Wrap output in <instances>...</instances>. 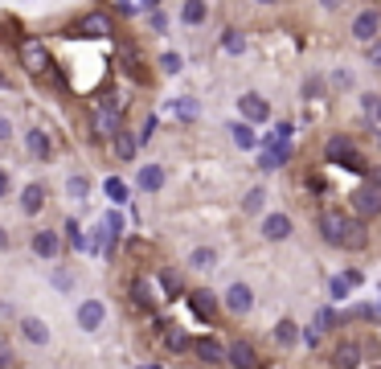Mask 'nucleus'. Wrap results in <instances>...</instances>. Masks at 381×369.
<instances>
[{
	"instance_id": "393cba45",
	"label": "nucleus",
	"mask_w": 381,
	"mask_h": 369,
	"mask_svg": "<svg viewBox=\"0 0 381 369\" xmlns=\"http://www.w3.org/2000/svg\"><path fill=\"white\" fill-rule=\"evenodd\" d=\"M132 303H135V308H144V312H152V308H156V296H152L148 279H135V284H132Z\"/></svg>"
},
{
	"instance_id": "f704fd0d",
	"label": "nucleus",
	"mask_w": 381,
	"mask_h": 369,
	"mask_svg": "<svg viewBox=\"0 0 381 369\" xmlns=\"http://www.w3.org/2000/svg\"><path fill=\"white\" fill-rule=\"evenodd\" d=\"M107 197H111V202H127V184L119 181V177H107Z\"/></svg>"
},
{
	"instance_id": "bf43d9fd",
	"label": "nucleus",
	"mask_w": 381,
	"mask_h": 369,
	"mask_svg": "<svg viewBox=\"0 0 381 369\" xmlns=\"http://www.w3.org/2000/svg\"><path fill=\"white\" fill-rule=\"evenodd\" d=\"M140 369H160V365H140Z\"/></svg>"
},
{
	"instance_id": "39448f33",
	"label": "nucleus",
	"mask_w": 381,
	"mask_h": 369,
	"mask_svg": "<svg viewBox=\"0 0 381 369\" xmlns=\"http://www.w3.org/2000/svg\"><path fill=\"white\" fill-rule=\"evenodd\" d=\"M119 111H123V99L103 103L99 111H95V135L99 140H115L119 135Z\"/></svg>"
},
{
	"instance_id": "f03ea898",
	"label": "nucleus",
	"mask_w": 381,
	"mask_h": 369,
	"mask_svg": "<svg viewBox=\"0 0 381 369\" xmlns=\"http://www.w3.org/2000/svg\"><path fill=\"white\" fill-rule=\"evenodd\" d=\"M17 58H21V66L29 70L33 78L53 62L50 53H46V41H37V37H21V41H17Z\"/></svg>"
},
{
	"instance_id": "0eeeda50",
	"label": "nucleus",
	"mask_w": 381,
	"mask_h": 369,
	"mask_svg": "<svg viewBox=\"0 0 381 369\" xmlns=\"http://www.w3.org/2000/svg\"><path fill=\"white\" fill-rule=\"evenodd\" d=\"M221 303H226L230 316H246L250 308H254V291H250L246 284H230L226 287V296H221Z\"/></svg>"
},
{
	"instance_id": "ea45409f",
	"label": "nucleus",
	"mask_w": 381,
	"mask_h": 369,
	"mask_svg": "<svg viewBox=\"0 0 381 369\" xmlns=\"http://www.w3.org/2000/svg\"><path fill=\"white\" fill-rule=\"evenodd\" d=\"M160 284H165L168 296H181V275L177 271H160Z\"/></svg>"
},
{
	"instance_id": "423d86ee",
	"label": "nucleus",
	"mask_w": 381,
	"mask_h": 369,
	"mask_svg": "<svg viewBox=\"0 0 381 369\" xmlns=\"http://www.w3.org/2000/svg\"><path fill=\"white\" fill-rule=\"evenodd\" d=\"M381 33V13L377 9H361L357 17H353V37L361 41V46H373Z\"/></svg>"
},
{
	"instance_id": "bb28decb",
	"label": "nucleus",
	"mask_w": 381,
	"mask_h": 369,
	"mask_svg": "<svg viewBox=\"0 0 381 369\" xmlns=\"http://www.w3.org/2000/svg\"><path fill=\"white\" fill-rule=\"evenodd\" d=\"M135 148H140V135H135V132H119L115 135V156H119V160H132Z\"/></svg>"
},
{
	"instance_id": "9d476101",
	"label": "nucleus",
	"mask_w": 381,
	"mask_h": 369,
	"mask_svg": "<svg viewBox=\"0 0 381 369\" xmlns=\"http://www.w3.org/2000/svg\"><path fill=\"white\" fill-rule=\"evenodd\" d=\"M103 320H107V308H103V300H83V303H78V328H83V333H95V328H103Z\"/></svg>"
},
{
	"instance_id": "a18cd8bd",
	"label": "nucleus",
	"mask_w": 381,
	"mask_h": 369,
	"mask_svg": "<svg viewBox=\"0 0 381 369\" xmlns=\"http://www.w3.org/2000/svg\"><path fill=\"white\" fill-rule=\"evenodd\" d=\"M135 135H140V144H148L152 135H156V115H148V119H144V128H140Z\"/></svg>"
},
{
	"instance_id": "aec40b11",
	"label": "nucleus",
	"mask_w": 381,
	"mask_h": 369,
	"mask_svg": "<svg viewBox=\"0 0 381 369\" xmlns=\"http://www.w3.org/2000/svg\"><path fill=\"white\" fill-rule=\"evenodd\" d=\"M21 209L33 218V214H41L46 209V189L41 184H25V193H21Z\"/></svg>"
},
{
	"instance_id": "13d9d810",
	"label": "nucleus",
	"mask_w": 381,
	"mask_h": 369,
	"mask_svg": "<svg viewBox=\"0 0 381 369\" xmlns=\"http://www.w3.org/2000/svg\"><path fill=\"white\" fill-rule=\"evenodd\" d=\"M4 242H9V238H4V230H0V246H4Z\"/></svg>"
},
{
	"instance_id": "a211bd4d",
	"label": "nucleus",
	"mask_w": 381,
	"mask_h": 369,
	"mask_svg": "<svg viewBox=\"0 0 381 369\" xmlns=\"http://www.w3.org/2000/svg\"><path fill=\"white\" fill-rule=\"evenodd\" d=\"M58 251H62V238L53 234V230H37V234H33V254H41V259H53Z\"/></svg>"
},
{
	"instance_id": "58836bf2",
	"label": "nucleus",
	"mask_w": 381,
	"mask_h": 369,
	"mask_svg": "<svg viewBox=\"0 0 381 369\" xmlns=\"http://www.w3.org/2000/svg\"><path fill=\"white\" fill-rule=\"evenodd\" d=\"M160 70H165V74H181L184 58H181V53H165V58H160Z\"/></svg>"
},
{
	"instance_id": "3c124183",
	"label": "nucleus",
	"mask_w": 381,
	"mask_h": 369,
	"mask_svg": "<svg viewBox=\"0 0 381 369\" xmlns=\"http://www.w3.org/2000/svg\"><path fill=\"white\" fill-rule=\"evenodd\" d=\"M9 135H13V119H4V115H0V144H4Z\"/></svg>"
},
{
	"instance_id": "6e6552de",
	"label": "nucleus",
	"mask_w": 381,
	"mask_h": 369,
	"mask_svg": "<svg viewBox=\"0 0 381 369\" xmlns=\"http://www.w3.org/2000/svg\"><path fill=\"white\" fill-rule=\"evenodd\" d=\"M353 209L361 214V218H369V214H381V184H361L357 193H353Z\"/></svg>"
},
{
	"instance_id": "b1692460",
	"label": "nucleus",
	"mask_w": 381,
	"mask_h": 369,
	"mask_svg": "<svg viewBox=\"0 0 381 369\" xmlns=\"http://www.w3.org/2000/svg\"><path fill=\"white\" fill-rule=\"evenodd\" d=\"M165 345L172 353H184V349H193V341H189V333H184L181 324H165Z\"/></svg>"
},
{
	"instance_id": "603ef678",
	"label": "nucleus",
	"mask_w": 381,
	"mask_h": 369,
	"mask_svg": "<svg viewBox=\"0 0 381 369\" xmlns=\"http://www.w3.org/2000/svg\"><path fill=\"white\" fill-rule=\"evenodd\" d=\"M4 365H13V349H9V345L0 341V369H4Z\"/></svg>"
},
{
	"instance_id": "7ed1b4c3",
	"label": "nucleus",
	"mask_w": 381,
	"mask_h": 369,
	"mask_svg": "<svg viewBox=\"0 0 381 369\" xmlns=\"http://www.w3.org/2000/svg\"><path fill=\"white\" fill-rule=\"evenodd\" d=\"M348 230H353V222H348L340 209H324V214H320V234H324V242H332V246H345Z\"/></svg>"
},
{
	"instance_id": "a19ab883",
	"label": "nucleus",
	"mask_w": 381,
	"mask_h": 369,
	"mask_svg": "<svg viewBox=\"0 0 381 369\" xmlns=\"http://www.w3.org/2000/svg\"><path fill=\"white\" fill-rule=\"evenodd\" d=\"M315 328H320V333H332V328H336V312H332V308H324V312L315 316Z\"/></svg>"
},
{
	"instance_id": "79ce46f5",
	"label": "nucleus",
	"mask_w": 381,
	"mask_h": 369,
	"mask_svg": "<svg viewBox=\"0 0 381 369\" xmlns=\"http://www.w3.org/2000/svg\"><path fill=\"white\" fill-rule=\"evenodd\" d=\"M172 111H177L181 119H193V115H197V103H193V99H177V103H172Z\"/></svg>"
},
{
	"instance_id": "a878e982",
	"label": "nucleus",
	"mask_w": 381,
	"mask_h": 369,
	"mask_svg": "<svg viewBox=\"0 0 381 369\" xmlns=\"http://www.w3.org/2000/svg\"><path fill=\"white\" fill-rule=\"evenodd\" d=\"M37 86H41V90H53V95H58V90H62V66H58V62H50V66L37 74Z\"/></svg>"
},
{
	"instance_id": "e433bc0d",
	"label": "nucleus",
	"mask_w": 381,
	"mask_h": 369,
	"mask_svg": "<svg viewBox=\"0 0 381 369\" xmlns=\"http://www.w3.org/2000/svg\"><path fill=\"white\" fill-rule=\"evenodd\" d=\"M123 66H127V74H132V78H144V66H140V58H135L132 46H123Z\"/></svg>"
},
{
	"instance_id": "6ab92c4d",
	"label": "nucleus",
	"mask_w": 381,
	"mask_h": 369,
	"mask_svg": "<svg viewBox=\"0 0 381 369\" xmlns=\"http://www.w3.org/2000/svg\"><path fill=\"white\" fill-rule=\"evenodd\" d=\"M119 234H123V218L119 214H107L103 218V238H99V251H111L119 242Z\"/></svg>"
},
{
	"instance_id": "ddd939ff",
	"label": "nucleus",
	"mask_w": 381,
	"mask_h": 369,
	"mask_svg": "<svg viewBox=\"0 0 381 369\" xmlns=\"http://www.w3.org/2000/svg\"><path fill=\"white\" fill-rule=\"evenodd\" d=\"M226 361H230L234 369H254V365H259V357H254V345H250V341H234L230 349H226Z\"/></svg>"
},
{
	"instance_id": "e2e57ef3",
	"label": "nucleus",
	"mask_w": 381,
	"mask_h": 369,
	"mask_svg": "<svg viewBox=\"0 0 381 369\" xmlns=\"http://www.w3.org/2000/svg\"><path fill=\"white\" fill-rule=\"evenodd\" d=\"M377 369H381V365H377Z\"/></svg>"
},
{
	"instance_id": "680f3d73",
	"label": "nucleus",
	"mask_w": 381,
	"mask_h": 369,
	"mask_svg": "<svg viewBox=\"0 0 381 369\" xmlns=\"http://www.w3.org/2000/svg\"><path fill=\"white\" fill-rule=\"evenodd\" d=\"M377 140H381V135H377Z\"/></svg>"
},
{
	"instance_id": "20e7f679",
	"label": "nucleus",
	"mask_w": 381,
	"mask_h": 369,
	"mask_svg": "<svg viewBox=\"0 0 381 369\" xmlns=\"http://www.w3.org/2000/svg\"><path fill=\"white\" fill-rule=\"evenodd\" d=\"M74 33L86 37V41H107V37L115 33V25H111V17H107V13H86V17L74 25Z\"/></svg>"
},
{
	"instance_id": "864d4df0",
	"label": "nucleus",
	"mask_w": 381,
	"mask_h": 369,
	"mask_svg": "<svg viewBox=\"0 0 381 369\" xmlns=\"http://www.w3.org/2000/svg\"><path fill=\"white\" fill-rule=\"evenodd\" d=\"M4 197H9V177L0 172V202H4Z\"/></svg>"
},
{
	"instance_id": "4be33fe9",
	"label": "nucleus",
	"mask_w": 381,
	"mask_h": 369,
	"mask_svg": "<svg viewBox=\"0 0 381 369\" xmlns=\"http://www.w3.org/2000/svg\"><path fill=\"white\" fill-rule=\"evenodd\" d=\"M205 17H209V0H184V9H181L184 25H205Z\"/></svg>"
},
{
	"instance_id": "4c0bfd02",
	"label": "nucleus",
	"mask_w": 381,
	"mask_h": 369,
	"mask_svg": "<svg viewBox=\"0 0 381 369\" xmlns=\"http://www.w3.org/2000/svg\"><path fill=\"white\" fill-rule=\"evenodd\" d=\"M66 242L74 246V251H83V246H86V238H83V226H78V222H66Z\"/></svg>"
},
{
	"instance_id": "5701e85b",
	"label": "nucleus",
	"mask_w": 381,
	"mask_h": 369,
	"mask_svg": "<svg viewBox=\"0 0 381 369\" xmlns=\"http://www.w3.org/2000/svg\"><path fill=\"white\" fill-rule=\"evenodd\" d=\"M230 140H234V144H238L242 152L259 144V135H254V128H250L246 119H238V123H230Z\"/></svg>"
},
{
	"instance_id": "9b49d317",
	"label": "nucleus",
	"mask_w": 381,
	"mask_h": 369,
	"mask_svg": "<svg viewBox=\"0 0 381 369\" xmlns=\"http://www.w3.org/2000/svg\"><path fill=\"white\" fill-rule=\"evenodd\" d=\"M296 156V148H291V140H279V144H271V148L259 156V168H266V172H275V168H283L287 160Z\"/></svg>"
},
{
	"instance_id": "4468645a",
	"label": "nucleus",
	"mask_w": 381,
	"mask_h": 369,
	"mask_svg": "<svg viewBox=\"0 0 381 369\" xmlns=\"http://www.w3.org/2000/svg\"><path fill=\"white\" fill-rule=\"evenodd\" d=\"M263 238H271V242L291 238V218H287V214H266L263 218Z\"/></svg>"
},
{
	"instance_id": "09e8293b",
	"label": "nucleus",
	"mask_w": 381,
	"mask_h": 369,
	"mask_svg": "<svg viewBox=\"0 0 381 369\" xmlns=\"http://www.w3.org/2000/svg\"><path fill=\"white\" fill-rule=\"evenodd\" d=\"M369 66H377V70H381V37L373 41V46H369Z\"/></svg>"
},
{
	"instance_id": "473e14b6",
	"label": "nucleus",
	"mask_w": 381,
	"mask_h": 369,
	"mask_svg": "<svg viewBox=\"0 0 381 369\" xmlns=\"http://www.w3.org/2000/svg\"><path fill=\"white\" fill-rule=\"evenodd\" d=\"M86 193H90V181H86V177H70V181H66V197H70V202H83Z\"/></svg>"
},
{
	"instance_id": "052dcab7",
	"label": "nucleus",
	"mask_w": 381,
	"mask_h": 369,
	"mask_svg": "<svg viewBox=\"0 0 381 369\" xmlns=\"http://www.w3.org/2000/svg\"><path fill=\"white\" fill-rule=\"evenodd\" d=\"M259 4H275V0H259Z\"/></svg>"
},
{
	"instance_id": "2eb2a0df",
	"label": "nucleus",
	"mask_w": 381,
	"mask_h": 369,
	"mask_svg": "<svg viewBox=\"0 0 381 369\" xmlns=\"http://www.w3.org/2000/svg\"><path fill=\"white\" fill-rule=\"evenodd\" d=\"M135 184H140L144 193H160V189H165V168H160V165H144V168H140V177H135Z\"/></svg>"
},
{
	"instance_id": "c9c22d12",
	"label": "nucleus",
	"mask_w": 381,
	"mask_h": 369,
	"mask_svg": "<svg viewBox=\"0 0 381 369\" xmlns=\"http://www.w3.org/2000/svg\"><path fill=\"white\" fill-rule=\"evenodd\" d=\"M263 197H266V189H250L246 197H242V209H246V214H259V209H263Z\"/></svg>"
},
{
	"instance_id": "f3484780",
	"label": "nucleus",
	"mask_w": 381,
	"mask_h": 369,
	"mask_svg": "<svg viewBox=\"0 0 381 369\" xmlns=\"http://www.w3.org/2000/svg\"><path fill=\"white\" fill-rule=\"evenodd\" d=\"M193 353H197L205 365H214V361H226V349L217 345L214 336H201V341H193Z\"/></svg>"
},
{
	"instance_id": "c85d7f7f",
	"label": "nucleus",
	"mask_w": 381,
	"mask_h": 369,
	"mask_svg": "<svg viewBox=\"0 0 381 369\" xmlns=\"http://www.w3.org/2000/svg\"><path fill=\"white\" fill-rule=\"evenodd\" d=\"M189 300H193V312H197V316H205V320H209V316L217 312V300L209 296V291H193Z\"/></svg>"
},
{
	"instance_id": "412c9836",
	"label": "nucleus",
	"mask_w": 381,
	"mask_h": 369,
	"mask_svg": "<svg viewBox=\"0 0 381 369\" xmlns=\"http://www.w3.org/2000/svg\"><path fill=\"white\" fill-rule=\"evenodd\" d=\"M357 361H361V345H353V341L336 345V353H332V365L336 369H353Z\"/></svg>"
},
{
	"instance_id": "72a5a7b5",
	"label": "nucleus",
	"mask_w": 381,
	"mask_h": 369,
	"mask_svg": "<svg viewBox=\"0 0 381 369\" xmlns=\"http://www.w3.org/2000/svg\"><path fill=\"white\" fill-rule=\"evenodd\" d=\"M353 287H357V284H353L348 275H336V279H332V284H328V291H332V300H345V296H348V291H353Z\"/></svg>"
},
{
	"instance_id": "5fc2aeb1",
	"label": "nucleus",
	"mask_w": 381,
	"mask_h": 369,
	"mask_svg": "<svg viewBox=\"0 0 381 369\" xmlns=\"http://www.w3.org/2000/svg\"><path fill=\"white\" fill-rule=\"evenodd\" d=\"M9 86H13V78H9V74L0 70V90H9Z\"/></svg>"
},
{
	"instance_id": "4d7b16f0",
	"label": "nucleus",
	"mask_w": 381,
	"mask_h": 369,
	"mask_svg": "<svg viewBox=\"0 0 381 369\" xmlns=\"http://www.w3.org/2000/svg\"><path fill=\"white\" fill-rule=\"evenodd\" d=\"M140 4H144V9H160V0H140Z\"/></svg>"
},
{
	"instance_id": "37998d69",
	"label": "nucleus",
	"mask_w": 381,
	"mask_h": 369,
	"mask_svg": "<svg viewBox=\"0 0 381 369\" xmlns=\"http://www.w3.org/2000/svg\"><path fill=\"white\" fill-rule=\"evenodd\" d=\"M365 115H381V95H361Z\"/></svg>"
},
{
	"instance_id": "f257e3e1",
	"label": "nucleus",
	"mask_w": 381,
	"mask_h": 369,
	"mask_svg": "<svg viewBox=\"0 0 381 369\" xmlns=\"http://www.w3.org/2000/svg\"><path fill=\"white\" fill-rule=\"evenodd\" d=\"M324 156H328V165H345L353 172H365V156L357 152V144L348 135H332L328 144H324Z\"/></svg>"
},
{
	"instance_id": "dca6fc26",
	"label": "nucleus",
	"mask_w": 381,
	"mask_h": 369,
	"mask_svg": "<svg viewBox=\"0 0 381 369\" xmlns=\"http://www.w3.org/2000/svg\"><path fill=\"white\" fill-rule=\"evenodd\" d=\"M21 336H25L29 345H46V341H50V328H46V320L25 316V320H21Z\"/></svg>"
},
{
	"instance_id": "c03bdc74",
	"label": "nucleus",
	"mask_w": 381,
	"mask_h": 369,
	"mask_svg": "<svg viewBox=\"0 0 381 369\" xmlns=\"http://www.w3.org/2000/svg\"><path fill=\"white\" fill-rule=\"evenodd\" d=\"M320 95H324V83H320V78H308V83H303V99H320Z\"/></svg>"
},
{
	"instance_id": "f8f14e48",
	"label": "nucleus",
	"mask_w": 381,
	"mask_h": 369,
	"mask_svg": "<svg viewBox=\"0 0 381 369\" xmlns=\"http://www.w3.org/2000/svg\"><path fill=\"white\" fill-rule=\"evenodd\" d=\"M25 148H29L33 160H50V156H53V140L41 132V128H29V132H25Z\"/></svg>"
},
{
	"instance_id": "1a4fd4ad",
	"label": "nucleus",
	"mask_w": 381,
	"mask_h": 369,
	"mask_svg": "<svg viewBox=\"0 0 381 369\" xmlns=\"http://www.w3.org/2000/svg\"><path fill=\"white\" fill-rule=\"evenodd\" d=\"M238 111H242V119H246V123H266V119H271L266 99H263V95H254V90H246V95L238 99Z\"/></svg>"
},
{
	"instance_id": "6e6d98bb",
	"label": "nucleus",
	"mask_w": 381,
	"mask_h": 369,
	"mask_svg": "<svg viewBox=\"0 0 381 369\" xmlns=\"http://www.w3.org/2000/svg\"><path fill=\"white\" fill-rule=\"evenodd\" d=\"M320 4H324V9H340V4H345V0H320Z\"/></svg>"
},
{
	"instance_id": "c756f323",
	"label": "nucleus",
	"mask_w": 381,
	"mask_h": 369,
	"mask_svg": "<svg viewBox=\"0 0 381 369\" xmlns=\"http://www.w3.org/2000/svg\"><path fill=\"white\" fill-rule=\"evenodd\" d=\"M275 341H279L283 349H291V345L299 341V324H296V320H279V328H275Z\"/></svg>"
},
{
	"instance_id": "de8ad7c7",
	"label": "nucleus",
	"mask_w": 381,
	"mask_h": 369,
	"mask_svg": "<svg viewBox=\"0 0 381 369\" xmlns=\"http://www.w3.org/2000/svg\"><path fill=\"white\" fill-rule=\"evenodd\" d=\"M148 25L156 29V33H165V25H168V21H165V13H160V9H152V13H148Z\"/></svg>"
},
{
	"instance_id": "8fccbe9b",
	"label": "nucleus",
	"mask_w": 381,
	"mask_h": 369,
	"mask_svg": "<svg viewBox=\"0 0 381 369\" xmlns=\"http://www.w3.org/2000/svg\"><path fill=\"white\" fill-rule=\"evenodd\" d=\"M53 284H58V287H74V279H70V271H53Z\"/></svg>"
},
{
	"instance_id": "2f4dec72",
	"label": "nucleus",
	"mask_w": 381,
	"mask_h": 369,
	"mask_svg": "<svg viewBox=\"0 0 381 369\" xmlns=\"http://www.w3.org/2000/svg\"><path fill=\"white\" fill-rule=\"evenodd\" d=\"M221 50H226V53H234V58H238V53L246 50V37L238 33V29H226V33H221Z\"/></svg>"
},
{
	"instance_id": "cd10ccee",
	"label": "nucleus",
	"mask_w": 381,
	"mask_h": 369,
	"mask_svg": "<svg viewBox=\"0 0 381 369\" xmlns=\"http://www.w3.org/2000/svg\"><path fill=\"white\" fill-rule=\"evenodd\" d=\"M189 267H193V271H209V267H217V251H214V246H197V251L189 254Z\"/></svg>"
},
{
	"instance_id": "7c9ffc66",
	"label": "nucleus",
	"mask_w": 381,
	"mask_h": 369,
	"mask_svg": "<svg viewBox=\"0 0 381 369\" xmlns=\"http://www.w3.org/2000/svg\"><path fill=\"white\" fill-rule=\"evenodd\" d=\"M365 242H369L365 222H353V230H348V238H345V251H365Z\"/></svg>"
},
{
	"instance_id": "49530a36",
	"label": "nucleus",
	"mask_w": 381,
	"mask_h": 369,
	"mask_svg": "<svg viewBox=\"0 0 381 369\" xmlns=\"http://www.w3.org/2000/svg\"><path fill=\"white\" fill-rule=\"evenodd\" d=\"M332 86L348 90V86H353V74H348V70H332Z\"/></svg>"
}]
</instances>
